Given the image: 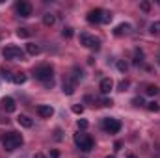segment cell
Returning a JSON list of instances; mask_svg holds the SVG:
<instances>
[{
	"label": "cell",
	"instance_id": "6da1fadb",
	"mask_svg": "<svg viewBox=\"0 0 160 158\" xmlns=\"http://www.w3.org/2000/svg\"><path fill=\"white\" fill-rule=\"evenodd\" d=\"M2 145H4L6 151L11 153V151L19 149V147L22 145V136H21L19 132H8V134L2 136Z\"/></svg>",
	"mask_w": 160,
	"mask_h": 158
},
{
	"label": "cell",
	"instance_id": "7a4b0ae2",
	"mask_svg": "<svg viewBox=\"0 0 160 158\" xmlns=\"http://www.w3.org/2000/svg\"><path fill=\"white\" fill-rule=\"evenodd\" d=\"M36 78L41 80L47 87H52V67L50 65H39L38 69H36Z\"/></svg>",
	"mask_w": 160,
	"mask_h": 158
},
{
	"label": "cell",
	"instance_id": "3957f363",
	"mask_svg": "<svg viewBox=\"0 0 160 158\" xmlns=\"http://www.w3.org/2000/svg\"><path fill=\"white\" fill-rule=\"evenodd\" d=\"M2 56L6 58V60H11V62H22L24 60V52L19 48V47H6L4 50H2Z\"/></svg>",
	"mask_w": 160,
	"mask_h": 158
},
{
	"label": "cell",
	"instance_id": "277c9868",
	"mask_svg": "<svg viewBox=\"0 0 160 158\" xmlns=\"http://www.w3.org/2000/svg\"><path fill=\"white\" fill-rule=\"evenodd\" d=\"M75 143H77V147H80V149L86 151V153L93 149V140H91L88 134H82V132L75 134Z\"/></svg>",
	"mask_w": 160,
	"mask_h": 158
},
{
	"label": "cell",
	"instance_id": "5b68a950",
	"mask_svg": "<svg viewBox=\"0 0 160 158\" xmlns=\"http://www.w3.org/2000/svg\"><path fill=\"white\" fill-rule=\"evenodd\" d=\"M102 128L108 132V134H118L121 130V123L119 119H114V117H104L102 119Z\"/></svg>",
	"mask_w": 160,
	"mask_h": 158
},
{
	"label": "cell",
	"instance_id": "8992f818",
	"mask_svg": "<svg viewBox=\"0 0 160 158\" xmlns=\"http://www.w3.org/2000/svg\"><path fill=\"white\" fill-rule=\"evenodd\" d=\"M80 43L86 47V48H91V50H97L101 47V39L95 37V36H89V34H82L80 36Z\"/></svg>",
	"mask_w": 160,
	"mask_h": 158
},
{
	"label": "cell",
	"instance_id": "52a82bcc",
	"mask_svg": "<svg viewBox=\"0 0 160 158\" xmlns=\"http://www.w3.org/2000/svg\"><path fill=\"white\" fill-rule=\"evenodd\" d=\"M15 9H17V13H19L21 17H30V15H32V4H30V2L21 0V2L15 4Z\"/></svg>",
	"mask_w": 160,
	"mask_h": 158
},
{
	"label": "cell",
	"instance_id": "ba28073f",
	"mask_svg": "<svg viewBox=\"0 0 160 158\" xmlns=\"http://www.w3.org/2000/svg\"><path fill=\"white\" fill-rule=\"evenodd\" d=\"M101 19H102V9H99V7H95L88 13V22H91V24L101 22Z\"/></svg>",
	"mask_w": 160,
	"mask_h": 158
},
{
	"label": "cell",
	"instance_id": "9c48e42d",
	"mask_svg": "<svg viewBox=\"0 0 160 158\" xmlns=\"http://www.w3.org/2000/svg\"><path fill=\"white\" fill-rule=\"evenodd\" d=\"M99 87H101V93H104V95H106V93H110V91H112L114 82H112V78H102Z\"/></svg>",
	"mask_w": 160,
	"mask_h": 158
},
{
	"label": "cell",
	"instance_id": "30bf717a",
	"mask_svg": "<svg viewBox=\"0 0 160 158\" xmlns=\"http://www.w3.org/2000/svg\"><path fill=\"white\" fill-rule=\"evenodd\" d=\"M2 106H4L6 112H15V108H17V104H15V101L11 97H4L2 99Z\"/></svg>",
	"mask_w": 160,
	"mask_h": 158
},
{
	"label": "cell",
	"instance_id": "8fae6325",
	"mask_svg": "<svg viewBox=\"0 0 160 158\" xmlns=\"http://www.w3.org/2000/svg\"><path fill=\"white\" fill-rule=\"evenodd\" d=\"M38 114H39L41 117H50V116L54 114V110H52V106L41 104V106H38Z\"/></svg>",
	"mask_w": 160,
	"mask_h": 158
},
{
	"label": "cell",
	"instance_id": "7c38bea8",
	"mask_svg": "<svg viewBox=\"0 0 160 158\" xmlns=\"http://www.w3.org/2000/svg\"><path fill=\"white\" fill-rule=\"evenodd\" d=\"M17 123H19L21 126H24V128H32V125H34V121L28 117V116H19V117H17Z\"/></svg>",
	"mask_w": 160,
	"mask_h": 158
},
{
	"label": "cell",
	"instance_id": "4fadbf2b",
	"mask_svg": "<svg viewBox=\"0 0 160 158\" xmlns=\"http://www.w3.org/2000/svg\"><path fill=\"white\" fill-rule=\"evenodd\" d=\"M63 93L65 95H73L75 93V82H71V80H63Z\"/></svg>",
	"mask_w": 160,
	"mask_h": 158
},
{
	"label": "cell",
	"instance_id": "5bb4252c",
	"mask_svg": "<svg viewBox=\"0 0 160 158\" xmlns=\"http://www.w3.org/2000/svg\"><path fill=\"white\" fill-rule=\"evenodd\" d=\"M26 52H28L30 56H36V54L41 52V48H39V45H36V43H28V45H26Z\"/></svg>",
	"mask_w": 160,
	"mask_h": 158
},
{
	"label": "cell",
	"instance_id": "9a60e30c",
	"mask_svg": "<svg viewBox=\"0 0 160 158\" xmlns=\"http://www.w3.org/2000/svg\"><path fill=\"white\" fill-rule=\"evenodd\" d=\"M56 22V15H52V13H45L43 15V24L45 26H52Z\"/></svg>",
	"mask_w": 160,
	"mask_h": 158
},
{
	"label": "cell",
	"instance_id": "2e32d148",
	"mask_svg": "<svg viewBox=\"0 0 160 158\" xmlns=\"http://www.w3.org/2000/svg\"><path fill=\"white\" fill-rule=\"evenodd\" d=\"M128 32H130V24H119V26L114 30L116 36H123V34H128Z\"/></svg>",
	"mask_w": 160,
	"mask_h": 158
},
{
	"label": "cell",
	"instance_id": "e0dca14e",
	"mask_svg": "<svg viewBox=\"0 0 160 158\" xmlns=\"http://www.w3.org/2000/svg\"><path fill=\"white\" fill-rule=\"evenodd\" d=\"M149 32H151L153 36H158V34H160V21L151 22V26H149Z\"/></svg>",
	"mask_w": 160,
	"mask_h": 158
},
{
	"label": "cell",
	"instance_id": "ac0fdd59",
	"mask_svg": "<svg viewBox=\"0 0 160 158\" xmlns=\"http://www.w3.org/2000/svg\"><path fill=\"white\" fill-rule=\"evenodd\" d=\"M11 80H13L15 84H24V82H26V75H24V73H15Z\"/></svg>",
	"mask_w": 160,
	"mask_h": 158
},
{
	"label": "cell",
	"instance_id": "d6986e66",
	"mask_svg": "<svg viewBox=\"0 0 160 158\" xmlns=\"http://www.w3.org/2000/svg\"><path fill=\"white\" fill-rule=\"evenodd\" d=\"M101 22H104V24L112 22V13H110V11H102V19H101Z\"/></svg>",
	"mask_w": 160,
	"mask_h": 158
},
{
	"label": "cell",
	"instance_id": "ffe728a7",
	"mask_svg": "<svg viewBox=\"0 0 160 158\" xmlns=\"http://www.w3.org/2000/svg\"><path fill=\"white\" fill-rule=\"evenodd\" d=\"M147 110H149V112H158V110H160L158 102H155V101H151V102H147Z\"/></svg>",
	"mask_w": 160,
	"mask_h": 158
},
{
	"label": "cell",
	"instance_id": "44dd1931",
	"mask_svg": "<svg viewBox=\"0 0 160 158\" xmlns=\"http://www.w3.org/2000/svg\"><path fill=\"white\" fill-rule=\"evenodd\" d=\"M145 93H147V95H157V93H158V87H157V86H147V87H145Z\"/></svg>",
	"mask_w": 160,
	"mask_h": 158
},
{
	"label": "cell",
	"instance_id": "7402d4cb",
	"mask_svg": "<svg viewBox=\"0 0 160 158\" xmlns=\"http://www.w3.org/2000/svg\"><path fill=\"white\" fill-rule=\"evenodd\" d=\"M17 36H19V37H28L30 32H28L26 28H19V30H17Z\"/></svg>",
	"mask_w": 160,
	"mask_h": 158
},
{
	"label": "cell",
	"instance_id": "603a6c76",
	"mask_svg": "<svg viewBox=\"0 0 160 158\" xmlns=\"http://www.w3.org/2000/svg\"><path fill=\"white\" fill-rule=\"evenodd\" d=\"M62 36H63V37H67V39H69V37H73V28H69V26H67V28H63Z\"/></svg>",
	"mask_w": 160,
	"mask_h": 158
},
{
	"label": "cell",
	"instance_id": "cb8c5ba5",
	"mask_svg": "<svg viewBox=\"0 0 160 158\" xmlns=\"http://www.w3.org/2000/svg\"><path fill=\"white\" fill-rule=\"evenodd\" d=\"M118 69H119L121 73H127V69H128V65H127L125 62H118Z\"/></svg>",
	"mask_w": 160,
	"mask_h": 158
},
{
	"label": "cell",
	"instance_id": "d4e9b609",
	"mask_svg": "<svg viewBox=\"0 0 160 158\" xmlns=\"http://www.w3.org/2000/svg\"><path fill=\"white\" fill-rule=\"evenodd\" d=\"M118 87H119V91H127V87H128V80H121Z\"/></svg>",
	"mask_w": 160,
	"mask_h": 158
},
{
	"label": "cell",
	"instance_id": "484cf974",
	"mask_svg": "<svg viewBox=\"0 0 160 158\" xmlns=\"http://www.w3.org/2000/svg\"><path fill=\"white\" fill-rule=\"evenodd\" d=\"M77 125H78V128L84 130V128H88V125H89V123H88L86 119H78V123H77Z\"/></svg>",
	"mask_w": 160,
	"mask_h": 158
},
{
	"label": "cell",
	"instance_id": "4316f807",
	"mask_svg": "<svg viewBox=\"0 0 160 158\" xmlns=\"http://www.w3.org/2000/svg\"><path fill=\"white\" fill-rule=\"evenodd\" d=\"M142 58H143V52H142V50H136V58H134V63H140V62H142Z\"/></svg>",
	"mask_w": 160,
	"mask_h": 158
},
{
	"label": "cell",
	"instance_id": "83f0119b",
	"mask_svg": "<svg viewBox=\"0 0 160 158\" xmlns=\"http://www.w3.org/2000/svg\"><path fill=\"white\" fill-rule=\"evenodd\" d=\"M73 112H75V114H82V112H84V106H82V104H75V106H73Z\"/></svg>",
	"mask_w": 160,
	"mask_h": 158
},
{
	"label": "cell",
	"instance_id": "f1b7e54d",
	"mask_svg": "<svg viewBox=\"0 0 160 158\" xmlns=\"http://www.w3.org/2000/svg\"><path fill=\"white\" fill-rule=\"evenodd\" d=\"M140 7H142L143 11H149V9H151V4H149V2H142V4H140Z\"/></svg>",
	"mask_w": 160,
	"mask_h": 158
},
{
	"label": "cell",
	"instance_id": "f546056e",
	"mask_svg": "<svg viewBox=\"0 0 160 158\" xmlns=\"http://www.w3.org/2000/svg\"><path fill=\"white\" fill-rule=\"evenodd\" d=\"M114 102H112V99H102L101 101V106H112Z\"/></svg>",
	"mask_w": 160,
	"mask_h": 158
},
{
	"label": "cell",
	"instance_id": "4dcf8cb0",
	"mask_svg": "<svg viewBox=\"0 0 160 158\" xmlns=\"http://www.w3.org/2000/svg\"><path fill=\"white\" fill-rule=\"evenodd\" d=\"M132 104H134V106H143V99H142V97H138V99H134V101H132Z\"/></svg>",
	"mask_w": 160,
	"mask_h": 158
},
{
	"label": "cell",
	"instance_id": "1f68e13d",
	"mask_svg": "<svg viewBox=\"0 0 160 158\" xmlns=\"http://www.w3.org/2000/svg\"><path fill=\"white\" fill-rule=\"evenodd\" d=\"M50 156H52V158H58V156H60V153H58V151H50Z\"/></svg>",
	"mask_w": 160,
	"mask_h": 158
},
{
	"label": "cell",
	"instance_id": "d6a6232c",
	"mask_svg": "<svg viewBox=\"0 0 160 158\" xmlns=\"http://www.w3.org/2000/svg\"><path fill=\"white\" fill-rule=\"evenodd\" d=\"M36 158H45V156H43V155H39V153H38V155H36Z\"/></svg>",
	"mask_w": 160,
	"mask_h": 158
},
{
	"label": "cell",
	"instance_id": "836d02e7",
	"mask_svg": "<svg viewBox=\"0 0 160 158\" xmlns=\"http://www.w3.org/2000/svg\"><path fill=\"white\" fill-rule=\"evenodd\" d=\"M128 158H136V156H134V155H130V156H128Z\"/></svg>",
	"mask_w": 160,
	"mask_h": 158
},
{
	"label": "cell",
	"instance_id": "e575fe53",
	"mask_svg": "<svg viewBox=\"0 0 160 158\" xmlns=\"http://www.w3.org/2000/svg\"><path fill=\"white\" fill-rule=\"evenodd\" d=\"M106 158H116V156H106Z\"/></svg>",
	"mask_w": 160,
	"mask_h": 158
},
{
	"label": "cell",
	"instance_id": "d590c367",
	"mask_svg": "<svg viewBox=\"0 0 160 158\" xmlns=\"http://www.w3.org/2000/svg\"><path fill=\"white\" fill-rule=\"evenodd\" d=\"M158 60H160V58H158Z\"/></svg>",
	"mask_w": 160,
	"mask_h": 158
}]
</instances>
